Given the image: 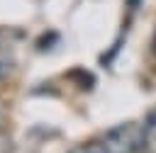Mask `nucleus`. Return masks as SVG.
<instances>
[{
	"instance_id": "2",
	"label": "nucleus",
	"mask_w": 156,
	"mask_h": 153,
	"mask_svg": "<svg viewBox=\"0 0 156 153\" xmlns=\"http://www.w3.org/2000/svg\"><path fill=\"white\" fill-rule=\"evenodd\" d=\"M144 153H156V109L144 119Z\"/></svg>"
},
{
	"instance_id": "3",
	"label": "nucleus",
	"mask_w": 156,
	"mask_h": 153,
	"mask_svg": "<svg viewBox=\"0 0 156 153\" xmlns=\"http://www.w3.org/2000/svg\"><path fill=\"white\" fill-rule=\"evenodd\" d=\"M66 153H110V151H107V146H105V141H102V136H100V138H88V141L76 143V146L68 148Z\"/></svg>"
},
{
	"instance_id": "1",
	"label": "nucleus",
	"mask_w": 156,
	"mask_h": 153,
	"mask_svg": "<svg viewBox=\"0 0 156 153\" xmlns=\"http://www.w3.org/2000/svg\"><path fill=\"white\" fill-rule=\"evenodd\" d=\"M110 153H144V121H124L102 134Z\"/></svg>"
},
{
	"instance_id": "4",
	"label": "nucleus",
	"mask_w": 156,
	"mask_h": 153,
	"mask_svg": "<svg viewBox=\"0 0 156 153\" xmlns=\"http://www.w3.org/2000/svg\"><path fill=\"white\" fill-rule=\"evenodd\" d=\"M12 66H15V61H12V49H10V44L0 36V80L12 70Z\"/></svg>"
}]
</instances>
